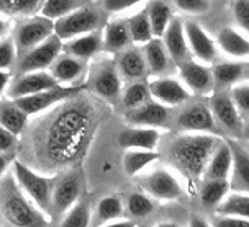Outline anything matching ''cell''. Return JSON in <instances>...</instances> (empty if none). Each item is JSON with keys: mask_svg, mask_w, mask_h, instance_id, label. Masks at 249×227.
<instances>
[{"mask_svg": "<svg viewBox=\"0 0 249 227\" xmlns=\"http://www.w3.org/2000/svg\"><path fill=\"white\" fill-rule=\"evenodd\" d=\"M115 64H117V69L120 75H122V79H128V80L141 79L146 74V70H148L144 54L136 49H126L120 52Z\"/></svg>", "mask_w": 249, "mask_h": 227, "instance_id": "cell-27", "label": "cell"}, {"mask_svg": "<svg viewBox=\"0 0 249 227\" xmlns=\"http://www.w3.org/2000/svg\"><path fill=\"white\" fill-rule=\"evenodd\" d=\"M79 8H82V0H44L41 13L43 16L54 21L79 10Z\"/></svg>", "mask_w": 249, "mask_h": 227, "instance_id": "cell-36", "label": "cell"}, {"mask_svg": "<svg viewBox=\"0 0 249 227\" xmlns=\"http://www.w3.org/2000/svg\"><path fill=\"white\" fill-rule=\"evenodd\" d=\"M17 61V44L13 38L0 39V70H10Z\"/></svg>", "mask_w": 249, "mask_h": 227, "instance_id": "cell-42", "label": "cell"}, {"mask_svg": "<svg viewBox=\"0 0 249 227\" xmlns=\"http://www.w3.org/2000/svg\"><path fill=\"white\" fill-rule=\"evenodd\" d=\"M12 173L15 177L17 183L20 185V188L26 193V196L36 204L43 212H46L50 216L51 196L57 177L39 175L38 172H35L33 168L20 162V160H13Z\"/></svg>", "mask_w": 249, "mask_h": 227, "instance_id": "cell-4", "label": "cell"}, {"mask_svg": "<svg viewBox=\"0 0 249 227\" xmlns=\"http://www.w3.org/2000/svg\"><path fill=\"white\" fill-rule=\"evenodd\" d=\"M15 144H17V136L12 134L8 129H5L0 124V154L12 150L15 147Z\"/></svg>", "mask_w": 249, "mask_h": 227, "instance_id": "cell-48", "label": "cell"}, {"mask_svg": "<svg viewBox=\"0 0 249 227\" xmlns=\"http://www.w3.org/2000/svg\"><path fill=\"white\" fill-rule=\"evenodd\" d=\"M231 98L234 105L238 106L239 113H249V85L248 83H239V85L231 87Z\"/></svg>", "mask_w": 249, "mask_h": 227, "instance_id": "cell-44", "label": "cell"}, {"mask_svg": "<svg viewBox=\"0 0 249 227\" xmlns=\"http://www.w3.org/2000/svg\"><path fill=\"white\" fill-rule=\"evenodd\" d=\"M61 52H62V39L57 38L56 34H53L44 43L23 52V56H21V59L18 62L20 74L41 72V70L50 69Z\"/></svg>", "mask_w": 249, "mask_h": 227, "instance_id": "cell-6", "label": "cell"}, {"mask_svg": "<svg viewBox=\"0 0 249 227\" xmlns=\"http://www.w3.org/2000/svg\"><path fill=\"white\" fill-rule=\"evenodd\" d=\"M7 168H8V159L5 157V155L0 154V178L5 175Z\"/></svg>", "mask_w": 249, "mask_h": 227, "instance_id": "cell-52", "label": "cell"}, {"mask_svg": "<svg viewBox=\"0 0 249 227\" xmlns=\"http://www.w3.org/2000/svg\"><path fill=\"white\" fill-rule=\"evenodd\" d=\"M131 43L130 30L128 23L124 20L112 21L105 26L104 34H102V48L108 52H118L123 51L128 44Z\"/></svg>", "mask_w": 249, "mask_h": 227, "instance_id": "cell-26", "label": "cell"}, {"mask_svg": "<svg viewBox=\"0 0 249 227\" xmlns=\"http://www.w3.org/2000/svg\"><path fill=\"white\" fill-rule=\"evenodd\" d=\"M144 61L146 67L153 75L162 74L169 65V54L161 39L153 38L148 44H144Z\"/></svg>", "mask_w": 249, "mask_h": 227, "instance_id": "cell-30", "label": "cell"}, {"mask_svg": "<svg viewBox=\"0 0 249 227\" xmlns=\"http://www.w3.org/2000/svg\"><path fill=\"white\" fill-rule=\"evenodd\" d=\"M7 31H8V21H5L2 16H0V39L5 38Z\"/></svg>", "mask_w": 249, "mask_h": 227, "instance_id": "cell-53", "label": "cell"}, {"mask_svg": "<svg viewBox=\"0 0 249 227\" xmlns=\"http://www.w3.org/2000/svg\"><path fill=\"white\" fill-rule=\"evenodd\" d=\"M99 15L92 8L82 7L54 21V34L62 41H69L82 34L92 33L99 26Z\"/></svg>", "mask_w": 249, "mask_h": 227, "instance_id": "cell-5", "label": "cell"}, {"mask_svg": "<svg viewBox=\"0 0 249 227\" xmlns=\"http://www.w3.org/2000/svg\"><path fill=\"white\" fill-rule=\"evenodd\" d=\"M180 12L189 15H202L210 10V0H172Z\"/></svg>", "mask_w": 249, "mask_h": 227, "instance_id": "cell-43", "label": "cell"}, {"mask_svg": "<svg viewBox=\"0 0 249 227\" xmlns=\"http://www.w3.org/2000/svg\"><path fill=\"white\" fill-rule=\"evenodd\" d=\"M12 83V74L8 70H0V95H5Z\"/></svg>", "mask_w": 249, "mask_h": 227, "instance_id": "cell-49", "label": "cell"}, {"mask_svg": "<svg viewBox=\"0 0 249 227\" xmlns=\"http://www.w3.org/2000/svg\"><path fill=\"white\" fill-rule=\"evenodd\" d=\"M146 12H148L149 16V23H151V30H153V36L161 39L166 33L167 26L171 25L172 21V12L171 7L166 0H151L146 7Z\"/></svg>", "mask_w": 249, "mask_h": 227, "instance_id": "cell-28", "label": "cell"}, {"mask_svg": "<svg viewBox=\"0 0 249 227\" xmlns=\"http://www.w3.org/2000/svg\"><path fill=\"white\" fill-rule=\"evenodd\" d=\"M212 113L213 118L223 128L228 131L239 134L243 132V121H241V113H239L238 106L234 105L233 98L226 93H216L212 100Z\"/></svg>", "mask_w": 249, "mask_h": 227, "instance_id": "cell-16", "label": "cell"}, {"mask_svg": "<svg viewBox=\"0 0 249 227\" xmlns=\"http://www.w3.org/2000/svg\"><path fill=\"white\" fill-rule=\"evenodd\" d=\"M50 219L26 196L13 173L0 178V227H48Z\"/></svg>", "mask_w": 249, "mask_h": 227, "instance_id": "cell-2", "label": "cell"}, {"mask_svg": "<svg viewBox=\"0 0 249 227\" xmlns=\"http://www.w3.org/2000/svg\"><path fill=\"white\" fill-rule=\"evenodd\" d=\"M44 0H0V13L7 16H26L41 8Z\"/></svg>", "mask_w": 249, "mask_h": 227, "instance_id": "cell-37", "label": "cell"}, {"mask_svg": "<svg viewBox=\"0 0 249 227\" xmlns=\"http://www.w3.org/2000/svg\"><path fill=\"white\" fill-rule=\"evenodd\" d=\"M159 131L156 128L133 126L118 134V144L126 150H156Z\"/></svg>", "mask_w": 249, "mask_h": 227, "instance_id": "cell-19", "label": "cell"}, {"mask_svg": "<svg viewBox=\"0 0 249 227\" xmlns=\"http://www.w3.org/2000/svg\"><path fill=\"white\" fill-rule=\"evenodd\" d=\"M158 159L159 154L156 150H126L123 155L124 173L130 177H135Z\"/></svg>", "mask_w": 249, "mask_h": 227, "instance_id": "cell-33", "label": "cell"}, {"mask_svg": "<svg viewBox=\"0 0 249 227\" xmlns=\"http://www.w3.org/2000/svg\"><path fill=\"white\" fill-rule=\"evenodd\" d=\"M216 46L231 59L249 61V39L231 26H225L218 31Z\"/></svg>", "mask_w": 249, "mask_h": 227, "instance_id": "cell-21", "label": "cell"}, {"mask_svg": "<svg viewBox=\"0 0 249 227\" xmlns=\"http://www.w3.org/2000/svg\"><path fill=\"white\" fill-rule=\"evenodd\" d=\"M93 128L92 106L84 100H66L39 128L35 139L39 160L54 168L71 165L84 154Z\"/></svg>", "mask_w": 249, "mask_h": 227, "instance_id": "cell-1", "label": "cell"}, {"mask_svg": "<svg viewBox=\"0 0 249 227\" xmlns=\"http://www.w3.org/2000/svg\"><path fill=\"white\" fill-rule=\"evenodd\" d=\"M162 38H164V48H166L167 54L172 61H176L177 64H182L184 61H187L189 44H187L184 23L180 20L172 18L171 25L167 26Z\"/></svg>", "mask_w": 249, "mask_h": 227, "instance_id": "cell-23", "label": "cell"}, {"mask_svg": "<svg viewBox=\"0 0 249 227\" xmlns=\"http://www.w3.org/2000/svg\"><path fill=\"white\" fill-rule=\"evenodd\" d=\"M54 34V21L46 16H35L18 25L13 41L17 44V51L26 52L31 48L38 46Z\"/></svg>", "mask_w": 249, "mask_h": 227, "instance_id": "cell-8", "label": "cell"}, {"mask_svg": "<svg viewBox=\"0 0 249 227\" xmlns=\"http://www.w3.org/2000/svg\"><path fill=\"white\" fill-rule=\"evenodd\" d=\"M189 227H212V226H210V222H208L207 219H203V217L194 216L189 222Z\"/></svg>", "mask_w": 249, "mask_h": 227, "instance_id": "cell-50", "label": "cell"}, {"mask_svg": "<svg viewBox=\"0 0 249 227\" xmlns=\"http://www.w3.org/2000/svg\"><path fill=\"white\" fill-rule=\"evenodd\" d=\"M123 212V203L118 196H105L100 199L97 206V214L102 222H112L117 221Z\"/></svg>", "mask_w": 249, "mask_h": 227, "instance_id": "cell-40", "label": "cell"}, {"mask_svg": "<svg viewBox=\"0 0 249 227\" xmlns=\"http://www.w3.org/2000/svg\"><path fill=\"white\" fill-rule=\"evenodd\" d=\"M244 64H246V62H241V61H226V62L216 64L215 69L212 70L213 82L221 87L236 85L239 82V79L244 75Z\"/></svg>", "mask_w": 249, "mask_h": 227, "instance_id": "cell-31", "label": "cell"}, {"mask_svg": "<svg viewBox=\"0 0 249 227\" xmlns=\"http://www.w3.org/2000/svg\"><path fill=\"white\" fill-rule=\"evenodd\" d=\"M177 124L180 129L189 132H212L215 131V118H213L212 110L205 105H190L180 113L177 118Z\"/></svg>", "mask_w": 249, "mask_h": 227, "instance_id": "cell-17", "label": "cell"}, {"mask_svg": "<svg viewBox=\"0 0 249 227\" xmlns=\"http://www.w3.org/2000/svg\"><path fill=\"white\" fill-rule=\"evenodd\" d=\"M233 16L239 28L249 33V0H234Z\"/></svg>", "mask_w": 249, "mask_h": 227, "instance_id": "cell-45", "label": "cell"}, {"mask_svg": "<svg viewBox=\"0 0 249 227\" xmlns=\"http://www.w3.org/2000/svg\"><path fill=\"white\" fill-rule=\"evenodd\" d=\"M244 77H246L249 80V61L244 64Z\"/></svg>", "mask_w": 249, "mask_h": 227, "instance_id": "cell-56", "label": "cell"}, {"mask_svg": "<svg viewBox=\"0 0 249 227\" xmlns=\"http://www.w3.org/2000/svg\"><path fill=\"white\" fill-rule=\"evenodd\" d=\"M243 134H244V137H246V139L249 141V123L243 128Z\"/></svg>", "mask_w": 249, "mask_h": 227, "instance_id": "cell-55", "label": "cell"}, {"mask_svg": "<svg viewBox=\"0 0 249 227\" xmlns=\"http://www.w3.org/2000/svg\"><path fill=\"white\" fill-rule=\"evenodd\" d=\"M100 227H136V226L131 221H112V222H107V224H102Z\"/></svg>", "mask_w": 249, "mask_h": 227, "instance_id": "cell-51", "label": "cell"}, {"mask_svg": "<svg viewBox=\"0 0 249 227\" xmlns=\"http://www.w3.org/2000/svg\"><path fill=\"white\" fill-rule=\"evenodd\" d=\"M143 0H104V8L110 13H122L124 10H130Z\"/></svg>", "mask_w": 249, "mask_h": 227, "instance_id": "cell-46", "label": "cell"}, {"mask_svg": "<svg viewBox=\"0 0 249 227\" xmlns=\"http://www.w3.org/2000/svg\"><path fill=\"white\" fill-rule=\"evenodd\" d=\"M100 48H102V36L97 31H92V33L69 39V41H66L62 44L64 54L77 57V59H81V61H86L89 57L95 56L97 52L100 51Z\"/></svg>", "mask_w": 249, "mask_h": 227, "instance_id": "cell-25", "label": "cell"}, {"mask_svg": "<svg viewBox=\"0 0 249 227\" xmlns=\"http://www.w3.org/2000/svg\"><path fill=\"white\" fill-rule=\"evenodd\" d=\"M149 87L143 82H135L131 83L130 87L124 90L123 95V105L126 106L128 110H136L140 106H143L144 103H148L149 98Z\"/></svg>", "mask_w": 249, "mask_h": 227, "instance_id": "cell-39", "label": "cell"}, {"mask_svg": "<svg viewBox=\"0 0 249 227\" xmlns=\"http://www.w3.org/2000/svg\"><path fill=\"white\" fill-rule=\"evenodd\" d=\"M90 85L102 98L117 100L122 93V75L118 72L117 64L112 61L102 62L92 75Z\"/></svg>", "mask_w": 249, "mask_h": 227, "instance_id": "cell-14", "label": "cell"}, {"mask_svg": "<svg viewBox=\"0 0 249 227\" xmlns=\"http://www.w3.org/2000/svg\"><path fill=\"white\" fill-rule=\"evenodd\" d=\"M154 227H180V226L176 224V222H171V221H164V222H159V224H156Z\"/></svg>", "mask_w": 249, "mask_h": 227, "instance_id": "cell-54", "label": "cell"}, {"mask_svg": "<svg viewBox=\"0 0 249 227\" xmlns=\"http://www.w3.org/2000/svg\"><path fill=\"white\" fill-rule=\"evenodd\" d=\"M61 87L59 82L53 77L51 72L41 70V72H28V74H20L13 82L10 83L5 95L8 100H18L23 97L36 95V93L51 90V88Z\"/></svg>", "mask_w": 249, "mask_h": 227, "instance_id": "cell-10", "label": "cell"}, {"mask_svg": "<svg viewBox=\"0 0 249 227\" xmlns=\"http://www.w3.org/2000/svg\"><path fill=\"white\" fill-rule=\"evenodd\" d=\"M128 23V30H130V36L131 41L136 44H148L151 39H153V30H151V23H149V16L148 12L140 10L135 13L133 16L126 20Z\"/></svg>", "mask_w": 249, "mask_h": 227, "instance_id": "cell-35", "label": "cell"}, {"mask_svg": "<svg viewBox=\"0 0 249 227\" xmlns=\"http://www.w3.org/2000/svg\"><path fill=\"white\" fill-rule=\"evenodd\" d=\"M50 72L59 82V85L77 87V82L82 79L84 72H86V62L77 59V57L61 52L57 56V59L53 62Z\"/></svg>", "mask_w": 249, "mask_h": 227, "instance_id": "cell-18", "label": "cell"}, {"mask_svg": "<svg viewBox=\"0 0 249 227\" xmlns=\"http://www.w3.org/2000/svg\"><path fill=\"white\" fill-rule=\"evenodd\" d=\"M79 92H81V87L61 85V87L51 88V90L36 93V95L23 97V98L12 100V101H15V105L18 106L20 110H23L28 116H31V114H38L44 110L53 108L56 103H62V101L72 98Z\"/></svg>", "mask_w": 249, "mask_h": 227, "instance_id": "cell-9", "label": "cell"}, {"mask_svg": "<svg viewBox=\"0 0 249 227\" xmlns=\"http://www.w3.org/2000/svg\"><path fill=\"white\" fill-rule=\"evenodd\" d=\"M228 146L233 154V168L228 178L230 190L249 195V154L233 141H228Z\"/></svg>", "mask_w": 249, "mask_h": 227, "instance_id": "cell-20", "label": "cell"}, {"mask_svg": "<svg viewBox=\"0 0 249 227\" xmlns=\"http://www.w3.org/2000/svg\"><path fill=\"white\" fill-rule=\"evenodd\" d=\"M169 118L167 108L158 101H148L126 114V121L133 126L141 128H159L164 126Z\"/></svg>", "mask_w": 249, "mask_h": 227, "instance_id": "cell-22", "label": "cell"}, {"mask_svg": "<svg viewBox=\"0 0 249 227\" xmlns=\"http://www.w3.org/2000/svg\"><path fill=\"white\" fill-rule=\"evenodd\" d=\"M149 93L154 97V101L169 106H179L190 98V92L180 80L172 77H158L149 82Z\"/></svg>", "mask_w": 249, "mask_h": 227, "instance_id": "cell-13", "label": "cell"}, {"mask_svg": "<svg viewBox=\"0 0 249 227\" xmlns=\"http://www.w3.org/2000/svg\"><path fill=\"white\" fill-rule=\"evenodd\" d=\"M187 44H189V51L192 52L195 61L202 62V64H210L216 59L218 46L216 43L210 38V34L200 26L197 21H185L184 23Z\"/></svg>", "mask_w": 249, "mask_h": 227, "instance_id": "cell-12", "label": "cell"}, {"mask_svg": "<svg viewBox=\"0 0 249 227\" xmlns=\"http://www.w3.org/2000/svg\"><path fill=\"white\" fill-rule=\"evenodd\" d=\"M146 193L159 201H176L182 196V185L166 168L151 172L143 181Z\"/></svg>", "mask_w": 249, "mask_h": 227, "instance_id": "cell-11", "label": "cell"}, {"mask_svg": "<svg viewBox=\"0 0 249 227\" xmlns=\"http://www.w3.org/2000/svg\"><path fill=\"white\" fill-rule=\"evenodd\" d=\"M126 209L128 212L133 216V217H138V219H143V217L149 216L154 209V204L151 201V198L148 195L144 193H131L128 196V201H126Z\"/></svg>", "mask_w": 249, "mask_h": 227, "instance_id": "cell-41", "label": "cell"}, {"mask_svg": "<svg viewBox=\"0 0 249 227\" xmlns=\"http://www.w3.org/2000/svg\"><path fill=\"white\" fill-rule=\"evenodd\" d=\"M180 82L194 93H208L213 87L212 70L198 61L187 59L179 64Z\"/></svg>", "mask_w": 249, "mask_h": 227, "instance_id": "cell-15", "label": "cell"}, {"mask_svg": "<svg viewBox=\"0 0 249 227\" xmlns=\"http://www.w3.org/2000/svg\"><path fill=\"white\" fill-rule=\"evenodd\" d=\"M230 193L228 180H205L200 190V199L205 208H218Z\"/></svg>", "mask_w": 249, "mask_h": 227, "instance_id": "cell-34", "label": "cell"}, {"mask_svg": "<svg viewBox=\"0 0 249 227\" xmlns=\"http://www.w3.org/2000/svg\"><path fill=\"white\" fill-rule=\"evenodd\" d=\"M231 168H233V154H231L228 142H221L212 154L203 175L207 180H228Z\"/></svg>", "mask_w": 249, "mask_h": 227, "instance_id": "cell-24", "label": "cell"}, {"mask_svg": "<svg viewBox=\"0 0 249 227\" xmlns=\"http://www.w3.org/2000/svg\"><path fill=\"white\" fill-rule=\"evenodd\" d=\"M212 227H249V221L233 216H218Z\"/></svg>", "mask_w": 249, "mask_h": 227, "instance_id": "cell-47", "label": "cell"}, {"mask_svg": "<svg viewBox=\"0 0 249 227\" xmlns=\"http://www.w3.org/2000/svg\"><path fill=\"white\" fill-rule=\"evenodd\" d=\"M90 224V208L86 201L79 199L62 217L61 227H89Z\"/></svg>", "mask_w": 249, "mask_h": 227, "instance_id": "cell-38", "label": "cell"}, {"mask_svg": "<svg viewBox=\"0 0 249 227\" xmlns=\"http://www.w3.org/2000/svg\"><path fill=\"white\" fill-rule=\"evenodd\" d=\"M218 146L216 137L202 132L182 136L171 144V160L174 167L187 178H198L205 173L207 163Z\"/></svg>", "mask_w": 249, "mask_h": 227, "instance_id": "cell-3", "label": "cell"}, {"mask_svg": "<svg viewBox=\"0 0 249 227\" xmlns=\"http://www.w3.org/2000/svg\"><path fill=\"white\" fill-rule=\"evenodd\" d=\"M82 178L79 173L69 172L62 177H57L54 190L51 196L50 216H62L81 199Z\"/></svg>", "mask_w": 249, "mask_h": 227, "instance_id": "cell-7", "label": "cell"}, {"mask_svg": "<svg viewBox=\"0 0 249 227\" xmlns=\"http://www.w3.org/2000/svg\"><path fill=\"white\" fill-rule=\"evenodd\" d=\"M28 123V114L15 105V101L8 100L0 103V124L8 129L12 134L20 136L25 131Z\"/></svg>", "mask_w": 249, "mask_h": 227, "instance_id": "cell-29", "label": "cell"}, {"mask_svg": "<svg viewBox=\"0 0 249 227\" xmlns=\"http://www.w3.org/2000/svg\"><path fill=\"white\" fill-rule=\"evenodd\" d=\"M218 216H233L249 221V195L231 191L216 208Z\"/></svg>", "mask_w": 249, "mask_h": 227, "instance_id": "cell-32", "label": "cell"}]
</instances>
